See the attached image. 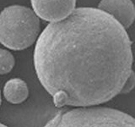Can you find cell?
Wrapping results in <instances>:
<instances>
[{"label":"cell","mask_w":135,"mask_h":127,"mask_svg":"<svg viewBox=\"0 0 135 127\" xmlns=\"http://www.w3.org/2000/svg\"><path fill=\"white\" fill-rule=\"evenodd\" d=\"M132 42L97 8H78L38 37L34 65L57 108L93 107L120 93L132 72Z\"/></svg>","instance_id":"cell-1"},{"label":"cell","mask_w":135,"mask_h":127,"mask_svg":"<svg viewBox=\"0 0 135 127\" xmlns=\"http://www.w3.org/2000/svg\"><path fill=\"white\" fill-rule=\"evenodd\" d=\"M40 19L31 8L11 5L0 13V43L11 50H23L36 42Z\"/></svg>","instance_id":"cell-2"},{"label":"cell","mask_w":135,"mask_h":127,"mask_svg":"<svg viewBox=\"0 0 135 127\" xmlns=\"http://www.w3.org/2000/svg\"><path fill=\"white\" fill-rule=\"evenodd\" d=\"M3 96L5 99L12 104H20L27 99L29 88L25 80L20 78L8 80L4 84Z\"/></svg>","instance_id":"cell-6"},{"label":"cell","mask_w":135,"mask_h":127,"mask_svg":"<svg viewBox=\"0 0 135 127\" xmlns=\"http://www.w3.org/2000/svg\"><path fill=\"white\" fill-rule=\"evenodd\" d=\"M97 8L111 15L124 29L133 23L135 11L131 0H101Z\"/></svg>","instance_id":"cell-5"},{"label":"cell","mask_w":135,"mask_h":127,"mask_svg":"<svg viewBox=\"0 0 135 127\" xmlns=\"http://www.w3.org/2000/svg\"><path fill=\"white\" fill-rule=\"evenodd\" d=\"M15 59L9 51L0 48V75L9 73L15 66Z\"/></svg>","instance_id":"cell-7"},{"label":"cell","mask_w":135,"mask_h":127,"mask_svg":"<svg viewBox=\"0 0 135 127\" xmlns=\"http://www.w3.org/2000/svg\"><path fill=\"white\" fill-rule=\"evenodd\" d=\"M31 5L39 19L52 23L69 16L76 8V0H31Z\"/></svg>","instance_id":"cell-4"},{"label":"cell","mask_w":135,"mask_h":127,"mask_svg":"<svg viewBox=\"0 0 135 127\" xmlns=\"http://www.w3.org/2000/svg\"><path fill=\"white\" fill-rule=\"evenodd\" d=\"M134 82H135L134 74H133V71L132 70L131 74L129 75L128 79H127V80L125 81L123 87H122L120 93H122V94H127V93L130 92L131 91L133 90V88L134 87Z\"/></svg>","instance_id":"cell-8"},{"label":"cell","mask_w":135,"mask_h":127,"mask_svg":"<svg viewBox=\"0 0 135 127\" xmlns=\"http://www.w3.org/2000/svg\"><path fill=\"white\" fill-rule=\"evenodd\" d=\"M0 127H8V126L5 125H3V124H2V123H0Z\"/></svg>","instance_id":"cell-9"},{"label":"cell","mask_w":135,"mask_h":127,"mask_svg":"<svg viewBox=\"0 0 135 127\" xmlns=\"http://www.w3.org/2000/svg\"><path fill=\"white\" fill-rule=\"evenodd\" d=\"M2 103V99H1V92H0V105H1Z\"/></svg>","instance_id":"cell-10"},{"label":"cell","mask_w":135,"mask_h":127,"mask_svg":"<svg viewBox=\"0 0 135 127\" xmlns=\"http://www.w3.org/2000/svg\"><path fill=\"white\" fill-rule=\"evenodd\" d=\"M43 127H135V121L118 109L93 106L59 112Z\"/></svg>","instance_id":"cell-3"}]
</instances>
